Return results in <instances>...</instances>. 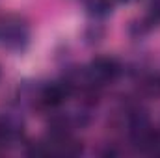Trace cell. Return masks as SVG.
<instances>
[{
	"mask_svg": "<svg viewBox=\"0 0 160 158\" xmlns=\"http://www.w3.org/2000/svg\"><path fill=\"white\" fill-rule=\"evenodd\" d=\"M30 41V28L24 19L17 15H4L0 17V47L19 52L24 50Z\"/></svg>",
	"mask_w": 160,
	"mask_h": 158,
	"instance_id": "6da1fadb",
	"label": "cell"
},
{
	"mask_svg": "<svg viewBox=\"0 0 160 158\" xmlns=\"http://www.w3.org/2000/svg\"><path fill=\"white\" fill-rule=\"evenodd\" d=\"M121 63L110 56H97L86 67V77L95 87H102L119 78Z\"/></svg>",
	"mask_w": 160,
	"mask_h": 158,
	"instance_id": "7a4b0ae2",
	"label": "cell"
},
{
	"mask_svg": "<svg viewBox=\"0 0 160 158\" xmlns=\"http://www.w3.org/2000/svg\"><path fill=\"white\" fill-rule=\"evenodd\" d=\"M73 95L71 87L65 84V80L62 82H52L39 87L34 95V104L41 110H56L60 108L69 97Z\"/></svg>",
	"mask_w": 160,
	"mask_h": 158,
	"instance_id": "3957f363",
	"label": "cell"
},
{
	"mask_svg": "<svg viewBox=\"0 0 160 158\" xmlns=\"http://www.w3.org/2000/svg\"><path fill=\"white\" fill-rule=\"evenodd\" d=\"M24 123L21 116L13 112H2L0 114V147H8L17 143L22 138Z\"/></svg>",
	"mask_w": 160,
	"mask_h": 158,
	"instance_id": "277c9868",
	"label": "cell"
},
{
	"mask_svg": "<svg viewBox=\"0 0 160 158\" xmlns=\"http://www.w3.org/2000/svg\"><path fill=\"white\" fill-rule=\"evenodd\" d=\"M138 87H140L142 95L151 97V99H160V73L143 75L138 82Z\"/></svg>",
	"mask_w": 160,
	"mask_h": 158,
	"instance_id": "5b68a950",
	"label": "cell"
},
{
	"mask_svg": "<svg viewBox=\"0 0 160 158\" xmlns=\"http://www.w3.org/2000/svg\"><path fill=\"white\" fill-rule=\"evenodd\" d=\"M86 7H88L89 15L101 19V17H106V15L112 11L114 2H112V0H88V2H86Z\"/></svg>",
	"mask_w": 160,
	"mask_h": 158,
	"instance_id": "8992f818",
	"label": "cell"
},
{
	"mask_svg": "<svg viewBox=\"0 0 160 158\" xmlns=\"http://www.w3.org/2000/svg\"><path fill=\"white\" fill-rule=\"evenodd\" d=\"M142 22L145 24L147 30L153 28V26H157V24H160V0H151L149 2L147 13H145V17H143Z\"/></svg>",
	"mask_w": 160,
	"mask_h": 158,
	"instance_id": "52a82bcc",
	"label": "cell"
},
{
	"mask_svg": "<svg viewBox=\"0 0 160 158\" xmlns=\"http://www.w3.org/2000/svg\"><path fill=\"white\" fill-rule=\"evenodd\" d=\"M121 2H132V0H121Z\"/></svg>",
	"mask_w": 160,
	"mask_h": 158,
	"instance_id": "ba28073f",
	"label": "cell"
},
{
	"mask_svg": "<svg viewBox=\"0 0 160 158\" xmlns=\"http://www.w3.org/2000/svg\"><path fill=\"white\" fill-rule=\"evenodd\" d=\"M0 75H2V71H0Z\"/></svg>",
	"mask_w": 160,
	"mask_h": 158,
	"instance_id": "9c48e42d",
	"label": "cell"
}]
</instances>
